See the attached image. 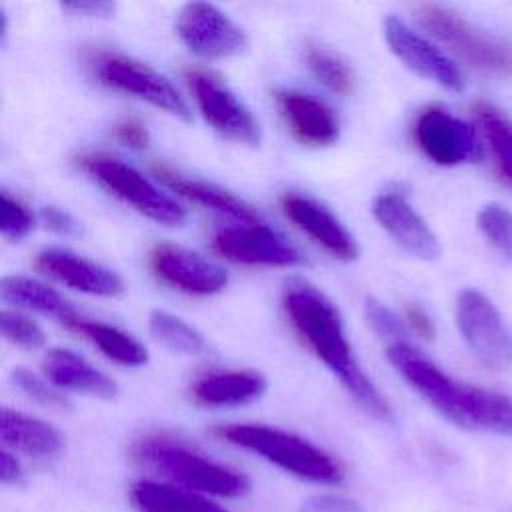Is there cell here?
Instances as JSON below:
<instances>
[{"label":"cell","instance_id":"cell-1","mask_svg":"<svg viewBox=\"0 0 512 512\" xmlns=\"http://www.w3.org/2000/svg\"><path fill=\"white\" fill-rule=\"evenodd\" d=\"M282 306L298 336L336 374L354 402L378 420H392L390 404L354 356L336 304L308 280L292 278L284 284Z\"/></svg>","mask_w":512,"mask_h":512},{"label":"cell","instance_id":"cell-2","mask_svg":"<svg viewBox=\"0 0 512 512\" xmlns=\"http://www.w3.org/2000/svg\"><path fill=\"white\" fill-rule=\"evenodd\" d=\"M386 356L398 374L450 422L512 438V400L508 396L454 380L408 342L390 344Z\"/></svg>","mask_w":512,"mask_h":512},{"label":"cell","instance_id":"cell-3","mask_svg":"<svg viewBox=\"0 0 512 512\" xmlns=\"http://www.w3.org/2000/svg\"><path fill=\"white\" fill-rule=\"evenodd\" d=\"M216 432L222 440L260 454L298 478L318 484H336L342 480V468L332 456L292 432L264 424H228Z\"/></svg>","mask_w":512,"mask_h":512},{"label":"cell","instance_id":"cell-4","mask_svg":"<svg viewBox=\"0 0 512 512\" xmlns=\"http://www.w3.org/2000/svg\"><path fill=\"white\" fill-rule=\"evenodd\" d=\"M414 14L422 28L448 46L468 66L496 76L512 74V44L504 38L478 28L458 12L438 4H422Z\"/></svg>","mask_w":512,"mask_h":512},{"label":"cell","instance_id":"cell-5","mask_svg":"<svg viewBox=\"0 0 512 512\" xmlns=\"http://www.w3.org/2000/svg\"><path fill=\"white\" fill-rule=\"evenodd\" d=\"M136 456L190 490L216 496H240L248 490L244 474L164 438L142 440L136 446Z\"/></svg>","mask_w":512,"mask_h":512},{"label":"cell","instance_id":"cell-6","mask_svg":"<svg viewBox=\"0 0 512 512\" xmlns=\"http://www.w3.org/2000/svg\"><path fill=\"white\" fill-rule=\"evenodd\" d=\"M80 166L108 192L146 218L164 226H180L186 220V210L174 198L164 194L126 162L112 156L92 154L80 158Z\"/></svg>","mask_w":512,"mask_h":512},{"label":"cell","instance_id":"cell-7","mask_svg":"<svg viewBox=\"0 0 512 512\" xmlns=\"http://www.w3.org/2000/svg\"><path fill=\"white\" fill-rule=\"evenodd\" d=\"M456 324L472 350L486 366L504 370L512 366V330L488 296L466 288L456 298Z\"/></svg>","mask_w":512,"mask_h":512},{"label":"cell","instance_id":"cell-8","mask_svg":"<svg viewBox=\"0 0 512 512\" xmlns=\"http://www.w3.org/2000/svg\"><path fill=\"white\" fill-rule=\"evenodd\" d=\"M94 72L108 88L142 98L184 122L192 118V112L176 86L158 70L140 60L118 54H102L94 62Z\"/></svg>","mask_w":512,"mask_h":512},{"label":"cell","instance_id":"cell-9","mask_svg":"<svg viewBox=\"0 0 512 512\" xmlns=\"http://www.w3.org/2000/svg\"><path fill=\"white\" fill-rule=\"evenodd\" d=\"M180 40L202 58H228L248 46L246 32L218 6L208 2L184 4L176 18Z\"/></svg>","mask_w":512,"mask_h":512},{"label":"cell","instance_id":"cell-10","mask_svg":"<svg viewBox=\"0 0 512 512\" xmlns=\"http://www.w3.org/2000/svg\"><path fill=\"white\" fill-rule=\"evenodd\" d=\"M186 78L198 110L216 132L248 146L260 144L262 134L256 118L232 90H228L216 76L202 70H190Z\"/></svg>","mask_w":512,"mask_h":512},{"label":"cell","instance_id":"cell-11","mask_svg":"<svg viewBox=\"0 0 512 512\" xmlns=\"http://www.w3.org/2000/svg\"><path fill=\"white\" fill-rule=\"evenodd\" d=\"M212 244L224 258L246 266L290 268L302 264L300 252L262 220L220 228Z\"/></svg>","mask_w":512,"mask_h":512},{"label":"cell","instance_id":"cell-12","mask_svg":"<svg viewBox=\"0 0 512 512\" xmlns=\"http://www.w3.org/2000/svg\"><path fill=\"white\" fill-rule=\"evenodd\" d=\"M384 38L390 50L416 74L450 92H462L466 82L460 68L436 44L410 28L404 20L388 16L384 20Z\"/></svg>","mask_w":512,"mask_h":512},{"label":"cell","instance_id":"cell-13","mask_svg":"<svg viewBox=\"0 0 512 512\" xmlns=\"http://www.w3.org/2000/svg\"><path fill=\"white\" fill-rule=\"evenodd\" d=\"M414 138L418 148L440 166L470 162L480 154V142L474 128L444 108H426L416 124Z\"/></svg>","mask_w":512,"mask_h":512},{"label":"cell","instance_id":"cell-14","mask_svg":"<svg viewBox=\"0 0 512 512\" xmlns=\"http://www.w3.org/2000/svg\"><path fill=\"white\" fill-rule=\"evenodd\" d=\"M150 268L160 282L194 296L216 294L228 282V274L220 264L174 244L154 246Z\"/></svg>","mask_w":512,"mask_h":512},{"label":"cell","instance_id":"cell-15","mask_svg":"<svg viewBox=\"0 0 512 512\" xmlns=\"http://www.w3.org/2000/svg\"><path fill=\"white\" fill-rule=\"evenodd\" d=\"M372 214L406 252L422 260H436L440 256L442 248L436 234L404 194L394 190L378 194L372 204Z\"/></svg>","mask_w":512,"mask_h":512},{"label":"cell","instance_id":"cell-16","mask_svg":"<svg viewBox=\"0 0 512 512\" xmlns=\"http://www.w3.org/2000/svg\"><path fill=\"white\" fill-rule=\"evenodd\" d=\"M280 206L284 216L294 226H298L334 258L344 262L358 258V242L328 208L302 194H284Z\"/></svg>","mask_w":512,"mask_h":512},{"label":"cell","instance_id":"cell-17","mask_svg":"<svg viewBox=\"0 0 512 512\" xmlns=\"http://www.w3.org/2000/svg\"><path fill=\"white\" fill-rule=\"evenodd\" d=\"M36 266L50 278L84 294L112 298L124 292V282L114 270L64 248L42 250L36 256Z\"/></svg>","mask_w":512,"mask_h":512},{"label":"cell","instance_id":"cell-18","mask_svg":"<svg viewBox=\"0 0 512 512\" xmlns=\"http://www.w3.org/2000/svg\"><path fill=\"white\" fill-rule=\"evenodd\" d=\"M274 98L288 130L302 144L326 146L338 138V118L326 102L298 90H278Z\"/></svg>","mask_w":512,"mask_h":512},{"label":"cell","instance_id":"cell-19","mask_svg":"<svg viewBox=\"0 0 512 512\" xmlns=\"http://www.w3.org/2000/svg\"><path fill=\"white\" fill-rule=\"evenodd\" d=\"M44 374L56 388L110 400L118 394L116 382L94 368L88 360L66 348H52L42 360Z\"/></svg>","mask_w":512,"mask_h":512},{"label":"cell","instance_id":"cell-20","mask_svg":"<svg viewBox=\"0 0 512 512\" xmlns=\"http://www.w3.org/2000/svg\"><path fill=\"white\" fill-rule=\"evenodd\" d=\"M266 390V380L254 370L210 372L198 378L190 394L204 406H240L260 398Z\"/></svg>","mask_w":512,"mask_h":512},{"label":"cell","instance_id":"cell-21","mask_svg":"<svg viewBox=\"0 0 512 512\" xmlns=\"http://www.w3.org/2000/svg\"><path fill=\"white\" fill-rule=\"evenodd\" d=\"M154 172L178 196H182L194 204H200L204 208H210L222 216H228V218L236 220L238 224H248V222L260 220L252 206H248L238 196H234L232 192H228L216 184H210L204 180H194V178H184L180 174H174L166 166H154Z\"/></svg>","mask_w":512,"mask_h":512},{"label":"cell","instance_id":"cell-22","mask_svg":"<svg viewBox=\"0 0 512 512\" xmlns=\"http://www.w3.org/2000/svg\"><path fill=\"white\" fill-rule=\"evenodd\" d=\"M0 438L30 456H52L62 448V436L54 426L10 408L0 412Z\"/></svg>","mask_w":512,"mask_h":512},{"label":"cell","instance_id":"cell-23","mask_svg":"<svg viewBox=\"0 0 512 512\" xmlns=\"http://www.w3.org/2000/svg\"><path fill=\"white\" fill-rule=\"evenodd\" d=\"M0 292L6 302L26 310H36L46 316H54L66 326L78 318V312L74 310V306L60 292H56L48 284L30 276H20V274L4 276L0 284Z\"/></svg>","mask_w":512,"mask_h":512},{"label":"cell","instance_id":"cell-24","mask_svg":"<svg viewBox=\"0 0 512 512\" xmlns=\"http://www.w3.org/2000/svg\"><path fill=\"white\" fill-rule=\"evenodd\" d=\"M70 330L78 332L84 336L88 342H92L108 360L122 364V366H142L148 362V352L146 348L126 334L124 330L98 322V320H88L78 316L68 324Z\"/></svg>","mask_w":512,"mask_h":512},{"label":"cell","instance_id":"cell-25","mask_svg":"<svg viewBox=\"0 0 512 512\" xmlns=\"http://www.w3.org/2000/svg\"><path fill=\"white\" fill-rule=\"evenodd\" d=\"M130 498L140 512H226L192 490L148 480L134 484Z\"/></svg>","mask_w":512,"mask_h":512},{"label":"cell","instance_id":"cell-26","mask_svg":"<svg viewBox=\"0 0 512 512\" xmlns=\"http://www.w3.org/2000/svg\"><path fill=\"white\" fill-rule=\"evenodd\" d=\"M474 118L502 178L512 184V120L488 102L474 104Z\"/></svg>","mask_w":512,"mask_h":512},{"label":"cell","instance_id":"cell-27","mask_svg":"<svg viewBox=\"0 0 512 512\" xmlns=\"http://www.w3.org/2000/svg\"><path fill=\"white\" fill-rule=\"evenodd\" d=\"M148 328L154 340L172 352L200 354L206 348V342L196 328L166 310H152L148 316Z\"/></svg>","mask_w":512,"mask_h":512},{"label":"cell","instance_id":"cell-28","mask_svg":"<svg viewBox=\"0 0 512 512\" xmlns=\"http://www.w3.org/2000/svg\"><path fill=\"white\" fill-rule=\"evenodd\" d=\"M306 64L314 78L324 84L334 94L348 96L356 88V78L350 66L334 52L322 46H308L306 48Z\"/></svg>","mask_w":512,"mask_h":512},{"label":"cell","instance_id":"cell-29","mask_svg":"<svg viewBox=\"0 0 512 512\" xmlns=\"http://www.w3.org/2000/svg\"><path fill=\"white\" fill-rule=\"evenodd\" d=\"M478 230L508 260H512V212L496 202L480 208L476 214Z\"/></svg>","mask_w":512,"mask_h":512},{"label":"cell","instance_id":"cell-30","mask_svg":"<svg viewBox=\"0 0 512 512\" xmlns=\"http://www.w3.org/2000/svg\"><path fill=\"white\" fill-rule=\"evenodd\" d=\"M0 330L4 338L24 350H38L46 344V336L42 328L24 314L14 310H2L0 314Z\"/></svg>","mask_w":512,"mask_h":512},{"label":"cell","instance_id":"cell-31","mask_svg":"<svg viewBox=\"0 0 512 512\" xmlns=\"http://www.w3.org/2000/svg\"><path fill=\"white\" fill-rule=\"evenodd\" d=\"M364 314H366V320L370 324V328L382 336V338H388L392 340L390 344L394 342H406L404 338L408 336V324L404 318H400L392 308H388L386 304H382L380 300H376L374 296L366 298L364 302Z\"/></svg>","mask_w":512,"mask_h":512},{"label":"cell","instance_id":"cell-32","mask_svg":"<svg viewBox=\"0 0 512 512\" xmlns=\"http://www.w3.org/2000/svg\"><path fill=\"white\" fill-rule=\"evenodd\" d=\"M12 382L16 388L28 396L30 400L48 406V408H66L68 400L58 392L54 384H48L44 378L34 374L28 368H14L12 370Z\"/></svg>","mask_w":512,"mask_h":512},{"label":"cell","instance_id":"cell-33","mask_svg":"<svg viewBox=\"0 0 512 512\" xmlns=\"http://www.w3.org/2000/svg\"><path fill=\"white\" fill-rule=\"evenodd\" d=\"M34 228L32 212L8 192L0 194V232L8 240H22Z\"/></svg>","mask_w":512,"mask_h":512},{"label":"cell","instance_id":"cell-34","mask_svg":"<svg viewBox=\"0 0 512 512\" xmlns=\"http://www.w3.org/2000/svg\"><path fill=\"white\" fill-rule=\"evenodd\" d=\"M114 136L118 142H122L124 146L142 150L150 144V134L144 122H140L138 118H124L114 126Z\"/></svg>","mask_w":512,"mask_h":512},{"label":"cell","instance_id":"cell-35","mask_svg":"<svg viewBox=\"0 0 512 512\" xmlns=\"http://www.w3.org/2000/svg\"><path fill=\"white\" fill-rule=\"evenodd\" d=\"M302 512H364L354 500L334 494L312 496L302 504Z\"/></svg>","mask_w":512,"mask_h":512},{"label":"cell","instance_id":"cell-36","mask_svg":"<svg viewBox=\"0 0 512 512\" xmlns=\"http://www.w3.org/2000/svg\"><path fill=\"white\" fill-rule=\"evenodd\" d=\"M42 220L50 230L64 234V236H74V234H80V230H82L80 222L70 212H66L58 206L42 208Z\"/></svg>","mask_w":512,"mask_h":512},{"label":"cell","instance_id":"cell-37","mask_svg":"<svg viewBox=\"0 0 512 512\" xmlns=\"http://www.w3.org/2000/svg\"><path fill=\"white\" fill-rule=\"evenodd\" d=\"M64 10L80 14V16H90V18H110L116 10L114 2L106 0H72L62 4Z\"/></svg>","mask_w":512,"mask_h":512},{"label":"cell","instance_id":"cell-38","mask_svg":"<svg viewBox=\"0 0 512 512\" xmlns=\"http://www.w3.org/2000/svg\"><path fill=\"white\" fill-rule=\"evenodd\" d=\"M404 320L408 324V330L414 332L416 336H420L424 340H432L434 338V324H432L430 316L422 308L408 306Z\"/></svg>","mask_w":512,"mask_h":512},{"label":"cell","instance_id":"cell-39","mask_svg":"<svg viewBox=\"0 0 512 512\" xmlns=\"http://www.w3.org/2000/svg\"><path fill=\"white\" fill-rule=\"evenodd\" d=\"M0 480L4 484H16L22 480V468L18 460L6 450L0 452Z\"/></svg>","mask_w":512,"mask_h":512}]
</instances>
